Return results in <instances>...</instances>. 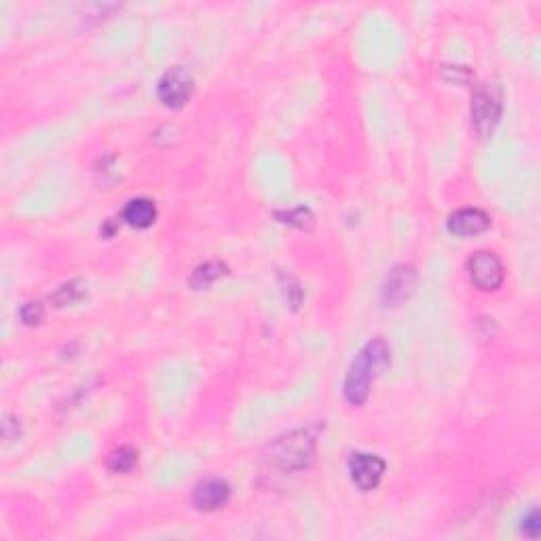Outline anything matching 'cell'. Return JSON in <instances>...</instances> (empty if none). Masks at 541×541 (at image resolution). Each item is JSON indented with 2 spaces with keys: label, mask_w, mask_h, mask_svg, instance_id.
Returning <instances> with one entry per match:
<instances>
[{
  "label": "cell",
  "mask_w": 541,
  "mask_h": 541,
  "mask_svg": "<svg viewBox=\"0 0 541 541\" xmlns=\"http://www.w3.org/2000/svg\"><path fill=\"white\" fill-rule=\"evenodd\" d=\"M392 359V351L385 339H372L366 342L362 351L358 353L349 372L345 376V385H342V393H345L347 402L351 406H359L366 402L370 393V385L376 381V376L389 366Z\"/></svg>",
  "instance_id": "1"
},
{
  "label": "cell",
  "mask_w": 541,
  "mask_h": 541,
  "mask_svg": "<svg viewBox=\"0 0 541 541\" xmlns=\"http://www.w3.org/2000/svg\"><path fill=\"white\" fill-rule=\"evenodd\" d=\"M316 457V440L305 429H296L271 444V461L286 472H302Z\"/></svg>",
  "instance_id": "2"
},
{
  "label": "cell",
  "mask_w": 541,
  "mask_h": 541,
  "mask_svg": "<svg viewBox=\"0 0 541 541\" xmlns=\"http://www.w3.org/2000/svg\"><path fill=\"white\" fill-rule=\"evenodd\" d=\"M193 77L184 68L173 66L161 77L159 85H156V96H159L163 106L182 108L193 96Z\"/></svg>",
  "instance_id": "3"
},
{
  "label": "cell",
  "mask_w": 541,
  "mask_h": 541,
  "mask_svg": "<svg viewBox=\"0 0 541 541\" xmlns=\"http://www.w3.org/2000/svg\"><path fill=\"white\" fill-rule=\"evenodd\" d=\"M502 119V97L499 91L482 85L476 89L472 100V123L480 136H488Z\"/></svg>",
  "instance_id": "4"
},
{
  "label": "cell",
  "mask_w": 541,
  "mask_h": 541,
  "mask_svg": "<svg viewBox=\"0 0 541 541\" xmlns=\"http://www.w3.org/2000/svg\"><path fill=\"white\" fill-rule=\"evenodd\" d=\"M468 271L474 286L485 290V292H495L502 288L505 277L503 263L493 252H476L468 260Z\"/></svg>",
  "instance_id": "5"
},
{
  "label": "cell",
  "mask_w": 541,
  "mask_h": 541,
  "mask_svg": "<svg viewBox=\"0 0 541 541\" xmlns=\"http://www.w3.org/2000/svg\"><path fill=\"white\" fill-rule=\"evenodd\" d=\"M417 283V271L412 265H395L392 271L387 273L385 282L381 288V300L385 307H398L412 294Z\"/></svg>",
  "instance_id": "6"
},
{
  "label": "cell",
  "mask_w": 541,
  "mask_h": 541,
  "mask_svg": "<svg viewBox=\"0 0 541 541\" xmlns=\"http://www.w3.org/2000/svg\"><path fill=\"white\" fill-rule=\"evenodd\" d=\"M385 469L387 465L379 455H370V452H353V455L349 457V472H351V480L356 482V486L364 493L379 486Z\"/></svg>",
  "instance_id": "7"
},
{
  "label": "cell",
  "mask_w": 541,
  "mask_h": 541,
  "mask_svg": "<svg viewBox=\"0 0 541 541\" xmlns=\"http://www.w3.org/2000/svg\"><path fill=\"white\" fill-rule=\"evenodd\" d=\"M231 499V486L223 478L201 480L193 491V505L199 511H216Z\"/></svg>",
  "instance_id": "8"
},
{
  "label": "cell",
  "mask_w": 541,
  "mask_h": 541,
  "mask_svg": "<svg viewBox=\"0 0 541 541\" xmlns=\"http://www.w3.org/2000/svg\"><path fill=\"white\" fill-rule=\"evenodd\" d=\"M449 231L452 235L459 237H474L485 232L491 226V216L486 212H482L478 207H463L457 209L455 214H451L449 218Z\"/></svg>",
  "instance_id": "9"
},
{
  "label": "cell",
  "mask_w": 541,
  "mask_h": 541,
  "mask_svg": "<svg viewBox=\"0 0 541 541\" xmlns=\"http://www.w3.org/2000/svg\"><path fill=\"white\" fill-rule=\"evenodd\" d=\"M123 220L127 224L136 226V229H148V226L156 220L155 203L150 199H144V197L131 199L123 207Z\"/></svg>",
  "instance_id": "10"
},
{
  "label": "cell",
  "mask_w": 541,
  "mask_h": 541,
  "mask_svg": "<svg viewBox=\"0 0 541 541\" xmlns=\"http://www.w3.org/2000/svg\"><path fill=\"white\" fill-rule=\"evenodd\" d=\"M226 273H229V269H226L224 263H218V260H207V263L199 265L193 271V275H190V288L193 290L209 288L214 282H218L220 277H224Z\"/></svg>",
  "instance_id": "11"
},
{
  "label": "cell",
  "mask_w": 541,
  "mask_h": 541,
  "mask_svg": "<svg viewBox=\"0 0 541 541\" xmlns=\"http://www.w3.org/2000/svg\"><path fill=\"white\" fill-rule=\"evenodd\" d=\"M136 463H138V451L131 449V446H121V449L110 452L106 459L108 469L114 474L131 472Z\"/></svg>",
  "instance_id": "12"
},
{
  "label": "cell",
  "mask_w": 541,
  "mask_h": 541,
  "mask_svg": "<svg viewBox=\"0 0 541 541\" xmlns=\"http://www.w3.org/2000/svg\"><path fill=\"white\" fill-rule=\"evenodd\" d=\"M87 290L80 282H68L63 283L55 290L54 294H51V302H54L55 307H68L74 305V302H79L80 299H85Z\"/></svg>",
  "instance_id": "13"
},
{
  "label": "cell",
  "mask_w": 541,
  "mask_h": 541,
  "mask_svg": "<svg viewBox=\"0 0 541 541\" xmlns=\"http://www.w3.org/2000/svg\"><path fill=\"white\" fill-rule=\"evenodd\" d=\"M277 218H282V223L296 226V229H311L313 223H316L313 212L305 206L288 209V212H277Z\"/></svg>",
  "instance_id": "14"
},
{
  "label": "cell",
  "mask_w": 541,
  "mask_h": 541,
  "mask_svg": "<svg viewBox=\"0 0 541 541\" xmlns=\"http://www.w3.org/2000/svg\"><path fill=\"white\" fill-rule=\"evenodd\" d=\"M20 317H21V322L26 324V325H37V324L43 322L45 307L40 305V302H37V300L26 302V305H23L21 309H20Z\"/></svg>",
  "instance_id": "15"
},
{
  "label": "cell",
  "mask_w": 541,
  "mask_h": 541,
  "mask_svg": "<svg viewBox=\"0 0 541 541\" xmlns=\"http://www.w3.org/2000/svg\"><path fill=\"white\" fill-rule=\"evenodd\" d=\"M522 533L527 535V537L531 539H537L539 533H541V516H539V510L533 508L528 514L522 519Z\"/></svg>",
  "instance_id": "16"
},
{
  "label": "cell",
  "mask_w": 541,
  "mask_h": 541,
  "mask_svg": "<svg viewBox=\"0 0 541 541\" xmlns=\"http://www.w3.org/2000/svg\"><path fill=\"white\" fill-rule=\"evenodd\" d=\"M3 435H4V440H17V435H20V421H17L15 417H11V415L4 417Z\"/></svg>",
  "instance_id": "17"
}]
</instances>
